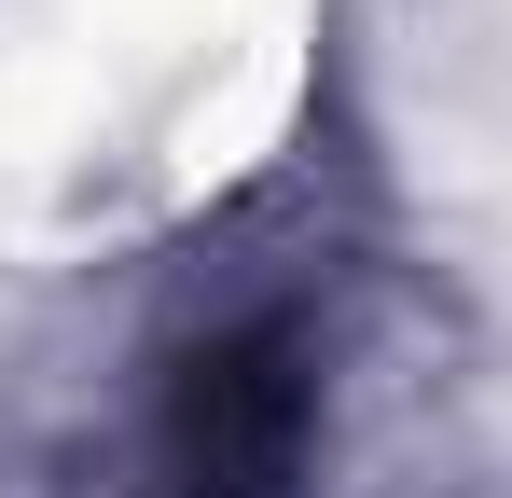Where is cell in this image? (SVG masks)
Returning <instances> with one entry per match:
<instances>
[{
	"label": "cell",
	"mask_w": 512,
	"mask_h": 498,
	"mask_svg": "<svg viewBox=\"0 0 512 498\" xmlns=\"http://www.w3.org/2000/svg\"><path fill=\"white\" fill-rule=\"evenodd\" d=\"M153 471L167 498H291L305 471V360L291 332H208L153 402Z\"/></svg>",
	"instance_id": "cell-1"
}]
</instances>
